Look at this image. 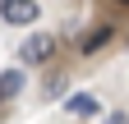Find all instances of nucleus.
<instances>
[{
  "label": "nucleus",
  "mask_w": 129,
  "mask_h": 124,
  "mask_svg": "<svg viewBox=\"0 0 129 124\" xmlns=\"http://www.w3.org/2000/svg\"><path fill=\"white\" fill-rule=\"evenodd\" d=\"M51 55H55V37H46V32H32L19 46V60H23V65H46Z\"/></svg>",
  "instance_id": "obj_1"
},
{
  "label": "nucleus",
  "mask_w": 129,
  "mask_h": 124,
  "mask_svg": "<svg viewBox=\"0 0 129 124\" xmlns=\"http://www.w3.org/2000/svg\"><path fill=\"white\" fill-rule=\"evenodd\" d=\"M37 0H0V19L14 23V28H23V23H37Z\"/></svg>",
  "instance_id": "obj_2"
},
{
  "label": "nucleus",
  "mask_w": 129,
  "mask_h": 124,
  "mask_svg": "<svg viewBox=\"0 0 129 124\" xmlns=\"http://www.w3.org/2000/svg\"><path fill=\"white\" fill-rule=\"evenodd\" d=\"M64 110H69V115H78V119H88V115H97V97H88V92H74V97L64 101Z\"/></svg>",
  "instance_id": "obj_3"
},
{
  "label": "nucleus",
  "mask_w": 129,
  "mask_h": 124,
  "mask_svg": "<svg viewBox=\"0 0 129 124\" xmlns=\"http://www.w3.org/2000/svg\"><path fill=\"white\" fill-rule=\"evenodd\" d=\"M19 92H23V69H5L0 74V101L19 97Z\"/></svg>",
  "instance_id": "obj_4"
},
{
  "label": "nucleus",
  "mask_w": 129,
  "mask_h": 124,
  "mask_svg": "<svg viewBox=\"0 0 129 124\" xmlns=\"http://www.w3.org/2000/svg\"><path fill=\"white\" fill-rule=\"evenodd\" d=\"M111 37H115V28H92V32L83 37V46H78V51H83V55H97V51H102Z\"/></svg>",
  "instance_id": "obj_5"
},
{
  "label": "nucleus",
  "mask_w": 129,
  "mask_h": 124,
  "mask_svg": "<svg viewBox=\"0 0 129 124\" xmlns=\"http://www.w3.org/2000/svg\"><path fill=\"white\" fill-rule=\"evenodd\" d=\"M106 124H129V115H124V110H115V115H106Z\"/></svg>",
  "instance_id": "obj_6"
},
{
  "label": "nucleus",
  "mask_w": 129,
  "mask_h": 124,
  "mask_svg": "<svg viewBox=\"0 0 129 124\" xmlns=\"http://www.w3.org/2000/svg\"><path fill=\"white\" fill-rule=\"evenodd\" d=\"M115 5H129V0H115Z\"/></svg>",
  "instance_id": "obj_7"
}]
</instances>
